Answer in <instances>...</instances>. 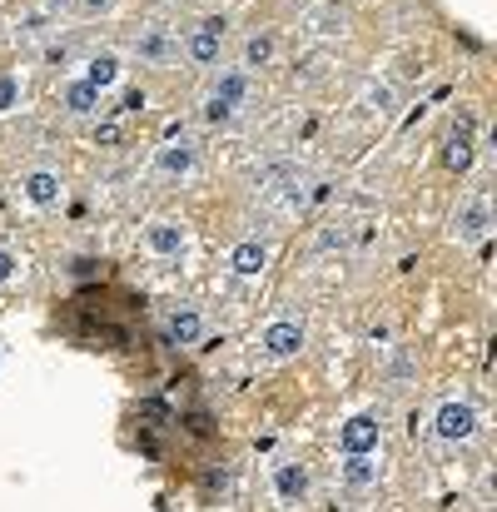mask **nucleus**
<instances>
[{
    "label": "nucleus",
    "mask_w": 497,
    "mask_h": 512,
    "mask_svg": "<svg viewBox=\"0 0 497 512\" xmlns=\"http://www.w3.org/2000/svg\"><path fill=\"white\" fill-rule=\"evenodd\" d=\"M120 75H125L120 55H115V50H95V55L85 60V75H80V80H90L95 90H115V85H120Z\"/></svg>",
    "instance_id": "nucleus-17"
},
{
    "label": "nucleus",
    "mask_w": 497,
    "mask_h": 512,
    "mask_svg": "<svg viewBox=\"0 0 497 512\" xmlns=\"http://www.w3.org/2000/svg\"><path fill=\"white\" fill-rule=\"evenodd\" d=\"M338 473H343V488H353V493H368V488H378V478H383V463H378V453H343Z\"/></svg>",
    "instance_id": "nucleus-13"
},
{
    "label": "nucleus",
    "mask_w": 497,
    "mask_h": 512,
    "mask_svg": "<svg viewBox=\"0 0 497 512\" xmlns=\"http://www.w3.org/2000/svg\"><path fill=\"white\" fill-rule=\"evenodd\" d=\"M473 160H478V140H473V120L463 115V120H453V130H448V140H443V170L468 174Z\"/></svg>",
    "instance_id": "nucleus-8"
},
{
    "label": "nucleus",
    "mask_w": 497,
    "mask_h": 512,
    "mask_svg": "<svg viewBox=\"0 0 497 512\" xmlns=\"http://www.w3.org/2000/svg\"><path fill=\"white\" fill-rule=\"evenodd\" d=\"M130 55L140 60V65H155V70H174L179 65V55H184V40L169 30V25H140V35L130 40Z\"/></svg>",
    "instance_id": "nucleus-2"
},
{
    "label": "nucleus",
    "mask_w": 497,
    "mask_h": 512,
    "mask_svg": "<svg viewBox=\"0 0 497 512\" xmlns=\"http://www.w3.org/2000/svg\"><path fill=\"white\" fill-rule=\"evenodd\" d=\"M304 343H309V334H304V324H299V319H274V324L259 334L264 358H274V363H289V358H299V353H304Z\"/></svg>",
    "instance_id": "nucleus-6"
},
{
    "label": "nucleus",
    "mask_w": 497,
    "mask_h": 512,
    "mask_svg": "<svg viewBox=\"0 0 497 512\" xmlns=\"http://www.w3.org/2000/svg\"><path fill=\"white\" fill-rule=\"evenodd\" d=\"M75 5H80V15H105L115 0H75Z\"/></svg>",
    "instance_id": "nucleus-22"
},
{
    "label": "nucleus",
    "mask_w": 497,
    "mask_h": 512,
    "mask_svg": "<svg viewBox=\"0 0 497 512\" xmlns=\"http://www.w3.org/2000/svg\"><path fill=\"white\" fill-rule=\"evenodd\" d=\"M194 170H199V145H194V140H184L179 130H169L165 145H160V150H155V160H150V174H155V179H165V184H184Z\"/></svg>",
    "instance_id": "nucleus-3"
},
{
    "label": "nucleus",
    "mask_w": 497,
    "mask_h": 512,
    "mask_svg": "<svg viewBox=\"0 0 497 512\" xmlns=\"http://www.w3.org/2000/svg\"><path fill=\"white\" fill-rule=\"evenodd\" d=\"M269 244L264 239H239L234 249H229V269H234V279H259L264 269H269Z\"/></svg>",
    "instance_id": "nucleus-15"
},
{
    "label": "nucleus",
    "mask_w": 497,
    "mask_h": 512,
    "mask_svg": "<svg viewBox=\"0 0 497 512\" xmlns=\"http://www.w3.org/2000/svg\"><path fill=\"white\" fill-rule=\"evenodd\" d=\"M15 269H20V259H15L10 249H0V284H10V279H15Z\"/></svg>",
    "instance_id": "nucleus-21"
},
{
    "label": "nucleus",
    "mask_w": 497,
    "mask_h": 512,
    "mask_svg": "<svg viewBox=\"0 0 497 512\" xmlns=\"http://www.w3.org/2000/svg\"><path fill=\"white\" fill-rule=\"evenodd\" d=\"M20 194H25L30 209L50 214V209H60V199H65V179H60L55 170H30L25 179H20Z\"/></svg>",
    "instance_id": "nucleus-11"
},
{
    "label": "nucleus",
    "mask_w": 497,
    "mask_h": 512,
    "mask_svg": "<svg viewBox=\"0 0 497 512\" xmlns=\"http://www.w3.org/2000/svg\"><path fill=\"white\" fill-rule=\"evenodd\" d=\"M478 408L468 403V398H448V403H438V413H433V433H438V443H473L478 438Z\"/></svg>",
    "instance_id": "nucleus-4"
},
{
    "label": "nucleus",
    "mask_w": 497,
    "mask_h": 512,
    "mask_svg": "<svg viewBox=\"0 0 497 512\" xmlns=\"http://www.w3.org/2000/svg\"><path fill=\"white\" fill-rule=\"evenodd\" d=\"M383 448V423L373 413H353L338 428V453H378Z\"/></svg>",
    "instance_id": "nucleus-9"
},
{
    "label": "nucleus",
    "mask_w": 497,
    "mask_h": 512,
    "mask_svg": "<svg viewBox=\"0 0 497 512\" xmlns=\"http://www.w3.org/2000/svg\"><path fill=\"white\" fill-rule=\"evenodd\" d=\"M204 95L239 115V110H249V105H254V75H249V70H239V65H224V70H214V80H209V90H204Z\"/></svg>",
    "instance_id": "nucleus-5"
},
{
    "label": "nucleus",
    "mask_w": 497,
    "mask_h": 512,
    "mask_svg": "<svg viewBox=\"0 0 497 512\" xmlns=\"http://www.w3.org/2000/svg\"><path fill=\"white\" fill-rule=\"evenodd\" d=\"M204 120H209V125H229V120H234V110H224L219 100H209V95H204Z\"/></svg>",
    "instance_id": "nucleus-20"
},
{
    "label": "nucleus",
    "mask_w": 497,
    "mask_h": 512,
    "mask_svg": "<svg viewBox=\"0 0 497 512\" xmlns=\"http://www.w3.org/2000/svg\"><path fill=\"white\" fill-rule=\"evenodd\" d=\"M309 493H314V473H309V463H279V468H274V498H279L284 508L309 503Z\"/></svg>",
    "instance_id": "nucleus-10"
},
{
    "label": "nucleus",
    "mask_w": 497,
    "mask_h": 512,
    "mask_svg": "<svg viewBox=\"0 0 497 512\" xmlns=\"http://www.w3.org/2000/svg\"><path fill=\"white\" fill-rule=\"evenodd\" d=\"M60 105H65L75 120H90V115H100V105H105V90H95L90 80H70V85L60 90Z\"/></svg>",
    "instance_id": "nucleus-16"
},
{
    "label": "nucleus",
    "mask_w": 497,
    "mask_h": 512,
    "mask_svg": "<svg viewBox=\"0 0 497 512\" xmlns=\"http://www.w3.org/2000/svg\"><path fill=\"white\" fill-rule=\"evenodd\" d=\"M15 105H20V80L15 75H0V115L15 110Z\"/></svg>",
    "instance_id": "nucleus-19"
},
{
    "label": "nucleus",
    "mask_w": 497,
    "mask_h": 512,
    "mask_svg": "<svg viewBox=\"0 0 497 512\" xmlns=\"http://www.w3.org/2000/svg\"><path fill=\"white\" fill-rule=\"evenodd\" d=\"M488 234H493V204H488V194H473L453 219V239L458 244H488Z\"/></svg>",
    "instance_id": "nucleus-7"
},
{
    "label": "nucleus",
    "mask_w": 497,
    "mask_h": 512,
    "mask_svg": "<svg viewBox=\"0 0 497 512\" xmlns=\"http://www.w3.org/2000/svg\"><path fill=\"white\" fill-rule=\"evenodd\" d=\"M145 244H150V254H155V259H179V254L189 249V229H184L179 219H150Z\"/></svg>",
    "instance_id": "nucleus-12"
},
{
    "label": "nucleus",
    "mask_w": 497,
    "mask_h": 512,
    "mask_svg": "<svg viewBox=\"0 0 497 512\" xmlns=\"http://www.w3.org/2000/svg\"><path fill=\"white\" fill-rule=\"evenodd\" d=\"M229 45V15H204L194 20V30L184 35V60L194 70H219V55Z\"/></svg>",
    "instance_id": "nucleus-1"
},
{
    "label": "nucleus",
    "mask_w": 497,
    "mask_h": 512,
    "mask_svg": "<svg viewBox=\"0 0 497 512\" xmlns=\"http://www.w3.org/2000/svg\"><path fill=\"white\" fill-rule=\"evenodd\" d=\"M165 334H169V343H174V348H199V339H204V314H199L194 304L169 309Z\"/></svg>",
    "instance_id": "nucleus-14"
},
{
    "label": "nucleus",
    "mask_w": 497,
    "mask_h": 512,
    "mask_svg": "<svg viewBox=\"0 0 497 512\" xmlns=\"http://www.w3.org/2000/svg\"><path fill=\"white\" fill-rule=\"evenodd\" d=\"M274 50H279V40H274L269 30H259V35H249V40L239 45V70H249V75H259L264 65H274Z\"/></svg>",
    "instance_id": "nucleus-18"
}]
</instances>
